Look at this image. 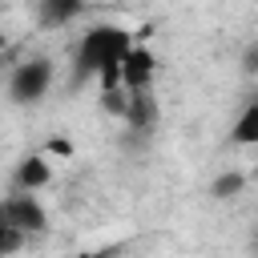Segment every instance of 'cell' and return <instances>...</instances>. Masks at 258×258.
Masks as SVG:
<instances>
[{"mask_svg":"<svg viewBox=\"0 0 258 258\" xmlns=\"http://www.w3.org/2000/svg\"><path fill=\"white\" fill-rule=\"evenodd\" d=\"M133 48V32L121 24H93L89 32H81L77 48H73V64H77V81H97L101 93L121 89L117 73L125 52Z\"/></svg>","mask_w":258,"mask_h":258,"instance_id":"cell-1","label":"cell"},{"mask_svg":"<svg viewBox=\"0 0 258 258\" xmlns=\"http://www.w3.org/2000/svg\"><path fill=\"white\" fill-rule=\"evenodd\" d=\"M52 77H56V69H52L48 56H28L8 73V97L16 105H36L52 89Z\"/></svg>","mask_w":258,"mask_h":258,"instance_id":"cell-2","label":"cell"},{"mask_svg":"<svg viewBox=\"0 0 258 258\" xmlns=\"http://www.w3.org/2000/svg\"><path fill=\"white\" fill-rule=\"evenodd\" d=\"M0 222H8L16 234L32 238V234L48 230V210L36 194H8V198H0Z\"/></svg>","mask_w":258,"mask_h":258,"instance_id":"cell-3","label":"cell"},{"mask_svg":"<svg viewBox=\"0 0 258 258\" xmlns=\"http://www.w3.org/2000/svg\"><path fill=\"white\" fill-rule=\"evenodd\" d=\"M153 77H157V56H153V48L141 44V40H133V48H129L125 60H121L117 85H121L125 93H145V89H153Z\"/></svg>","mask_w":258,"mask_h":258,"instance_id":"cell-4","label":"cell"},{"mask_svg":"<svg viewBox=\"0 0 258 258\" xmlns=\"http://www.w3.org/2000/svg\"><path fill=\"white\" fill-rule=\"evenodd\" d=\"M48 181H52V161H48L44 153H28V157H20V165H16V173H12L16 194H40Z\"/></svg>","mask_w":258,"mask_h":258,"instance_id":"cell-5","label":"cell"},{"mask_svg":"<svg viewBox=\"0 0 258 258\" xmlns=\"http://www.w3.org/2000/svg\"><path fill=\"white\" fill-rule=\"evenodd\" d=\"M157 117H161V105H157L153 89L129 93V105H125V121H121V125H129V129H137V133H149V129L157 125Z\"/></svg>","mask_w":258,"mask_h":258,"instance_id":"cell-6","label":"cell"},{"mask_svg":"<svg viewBox=\"0 0 258 258\" xmlns=\"http://www.w3.org/2000/svg\"><path fill=\"white\" fill-rule=\"evenodd\" d=\"M81 12H85V4H77V0H40V4H36V16H40L44 28H64V24H73Z\"/></svg>","mask_w":258,"mask_h":258,"instance_id":"cell-7","label":"cell"},{"mask_svg":"<svg viewBox=\"0 0 258 258\" xmlns=\"http://www.w3.org/2000/svg\"><path fill=\"white\" fill-rule=\"evenodd\" d=\"M230 141H234V145H258V101H250V105L238 113V121H234V129H230Z\"/></svg>","mask_w":258,"mask_h":258,"instance_id":"cell-8","label":"cell"},{"mask_svg":"<svg viewBox=\"0 0 258 258\" xmlns=\"http://www.w3.org/2000/svg\"><path fill=\"white\" fill-rule=\"evenodd\" d=\"M242 185H246V177H242L238 169H226V173H218V177H214L210 194H214V198H238V194H242Z\"/></svg>","mask_w":258,"mask_h":258,"instance_id":"cell-9","label":"cell"},{"mask_svg":"<svg viewBox=\"0 0 258 258\" xmlns=\"http://www.w3.org/2000/svg\"><path fill=\"white\" fill-rule=\"evenodd\" d=\"M24 242H28L24 234H16L8 222H0V258H12V254H20V250H24Z\"/></svg>","mask_w":258,"mask_h":258,"instance_id":"cell-10","label":"cell"},{"mask_svg":"<svg viewBox=\"0 0 258 258\" xmlns=\"http://www.w3.org/2000/svg\"><path fill=\"white\" fill-rule=\"evenodd\" d=\"M44 157H73V141H69V137H48Z\"/></svg>","mask_w":258,"mask_h":258,"instance_id":"cell-11","label":"cell"},{"mask_svg":"<svg viewBox=\"0 0 258 258\" xmlns=\"http://www.w3.org/2000/svg\"><path fill=\"white\" fill-rule=\"evenodd\" d=\"M242 73H250V77H258V40L242 52Z\"/></svg>","mask_w":258,"mask_h":258,"instance_id":"cell-12","label":"cell"},{"mask_svg":"<svg viewBox=\"0 0 258 258\" xmlns=\"http://www.w3.org/2000/svg\"><path fill=\"white\" fill-rule=\"evenodd\" d=\"M4 48H8V32L0 28V52H4Z\"/></svg>","mask_w":258,"mask_h":258,"instance_id":"cell-13","label":"cell"},{"mask_svg":"<svg viewBox=\"0 0 258 258\" xmlns=\"http://www.w3.org/2000/svg\"><path fill=\"white\" fill-rule=\"evenodd\" d=\"M69 258H93V250H81V254H69Z\"/></svg>","mask_w":258,"mask_h":258,"instance_id":"cell-14","label":"cell"},{"mask_svg":"<svg viewBox=\"0 0 258 258\" xmlns=\"http://www.w3.org/2000/svg\"><path fill=\"white\" fill-rule=\"evenodd\" d=\"M254 101H258V97H254Z\"/></svg>","mask_w":258,"mask_h":258,"instance_id":"cell-15","label":"cell"}]
</instances>
